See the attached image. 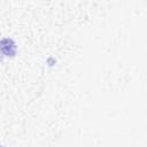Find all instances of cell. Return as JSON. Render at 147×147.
<instances>
[{"instance_id":"obj_2","label":"cell","mask_w":147,"mask_h":147,"mask_svg":"<svg viewBox=\"0 0 147 147\" xmlns=\"http://www.w3.org/2000/svg\"><path fill=\"white\" fill-rule=\"evenodd\" d=\"M0 147H3V146H1V145H0Z\"/></svg>"},{"instance_id":"obj_1","label":"cell","mask_w":147,"mask_h":147,"mask_svg":"<svg viewBox=\"0 0 147 147\" xmlns=\"http://www.w3.org/2000/svg\"><path fill=\"white\" fill-rule=\"evenodd\" d=\"M16 42L11 38H3L0 40V53L6 57H14L16 55Z\"/></svg>"}]
</instances>
